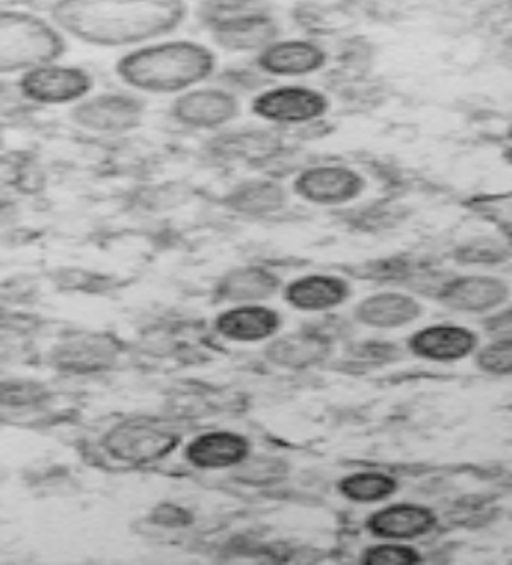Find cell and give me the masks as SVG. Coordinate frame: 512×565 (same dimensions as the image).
Wrapping results in <instances>:
<instances>
[{
  "label": "cell",
  "instance_id": "1",
  "mask_svg": "<svg viewBox=\"0 0 512 565\" xmlns=\"http://www.w3.org/2000/svg\"><path fill=\"white\" fill-rule=\"evenodd\" d=\"M54 15L61 28L81 41L121 46L173 31L184 15V7L162 0H89L61 2Z\"/></svg>",
  "mask_w": 512,
  "mask_h": 565
},
{
  "label": "cell",
  "instance_id": "2",
  "mask_svg": "<svg viewBox=\"0 0 512 565\" xmlns=\"http://www.w3.org/2000/svg\"><path fill=\"white\" fill-rule=\"evenodd\" d=\"M215 68V55L196 42H160L124 55L116 75L131 88L150 94H177L205 81Z\"/></svg>",
  "mask_w": 512,
  "mask_h": 565
},
{
  "label": "cell",
  "instance_id": "3",
  "mask_svg": "<svg viewBox=\"0 0 512 565\" xmlns=\"http://www.w3.org/2000/svg\"><path fill=\"white\" fill-rule=\"evenodd\" d=\"M65 50L60 33L44 21L21 12L0 14V67L4 73L46 67Z\"/></svg>",
  "mask_w": 512,
  "mask_h": 565
},
{
  "label": "cell",
  "instance_id": "4",
  "mask_svg": "<svg viewBox=\"0 0 512 565\" xmlns=\"http://www.w3.org/2000/svg\"><path fill=\"white\" fill-rule=\"evenodd\" d=\"M226 12V18L211 20V31L218 46L226 50H258L276 42V21L264 10H256L255 4H242L239 10H216Z\"/></svg>",
  "mask_w": 512,
  "mask_h": 565
},
{
  "label": "cell",
  "instance_id": "5",
  "mask_svg": "<svg viewBox=\"0 0 512 565\" xmlns=\"http://www.w3.org/2000/svg\"><path fill=\"white\" fill-rule=\"evenodd\" d=\"M329 110V99L316 89L300 86L274 88L258 95L253 102V113L264 120L279 124H303L317 120Z\"/></svg>",
  "mask_w": 512,
  "mask_h": 565
},
{
  "label": "cell",
  "instance_id": "6",
  "mask_svg": "<svg viewBox=\"0 0 512 565\" xmlns=\"http://www.w3.org/2000/svg\"><path fill=\"white\" fill-rule=\"evenodd\" d=\"M23 95L31 102L44 105L78 102L92 89V76L76 67H46L28 71L20 81Z\"/></svg>",
  "mask_w": 512,
  "mask_h": 565
},
{
  "label": "cell",
  "instance_id": "7",
  "mask_svg": "<svg viewBox=\"0 0 512 565\" xmlns=\"http://www.w3.org/2000/svg\"><path fill=\"white\" fill-rule=\"evenodd\" d=\"M179 445V438L171 433H163L152 425H118L105 438V448L116 459L126 463L142 465L168 456Z\"/></svg>",
  "mask_w": 512,
  "mask_h": 565
},
{
  "label": "cell",
  "instance_id": "8",
  "mask_svg": "<svg viewBox=\"0 0 512 565\" xmlns=\"http://www.w3.org/2000/svg\"><path fill=\"white\" fill-rule=\"evenodd\" d=\"M239 113V103L234 95L218 88L194 89L181 95L171 115L190 128H216L234 120Z\"/></svg>",
  "mask_w": 512,
  "mask_h": 565
},
{
  "label": "cell",
  "instance_id": "9",
  "mask_svg": "<svg viewBox=\"0 0 512 565\" xmlns=\"http://www.w3.org/2000/svg\"><path fill=\"white\" fill-rule=\"evenodd\" d=\"M142 110L145 105L141 99L129 95L107 94L81 103L73 116L84 128L118 134L136 128L141 120Z\"/></svg>",
  "mask_w": 512,
  "mask_h": 565
},
{
  "label": "cell",
  "instance_id": "10",
  "mask_svg": "<svg viewBox=\"0 0 512 565\" xmlns=\"http://www.w3.org/2000/svg\"><path fill=\"white\" fill-rule=\"evenodd\" d=\"M509 297V287L501 279L488 276H469L450 279L438 298L456 311L486 313L498 308Z\"/></svg>",
  "mask_w": 512,
  "mask_h": 565
},
{
  "label": "cell",
  "instance_id": "11",
  "mask_svg": "<svg viewBox=\"0 0 512 565\" xmlns=\"http://www.w3.org/2000/svg\"><path fill=\"white\" fill-rule=\"evenodd\" d=\"M477 348V337L471 330L456 324H435L419 330L410 338L412 353L425 361L452 363L471 355Z\"/></svg>",
  "mask_w": 512,
  "mask_h": 565
},
{
  "label": "cell",
  "instance_id": "12",
  "mask_svg": "<svg viewBox=\"0 0 512 565\" xmlns=\"http://www.w3.org/2000/svg\"><path fill=\"white\" fill-rule=\"evenodd\" d=\"M327 61L321 47L310 41H279L263 50L256 65L270 75H310L323 67Z\"/></svg>",
  "mask_w": 512,
  "mask_h": 565
},
{
  "label": "cell",
  "instance_id": "13",
  "mask_svg": "<svg viewBox=\"0 0 512 565\" xmlns=\"http://www.w3.org/2000/svg\"><path fill=\"white\" fill-rule=\"evenodd\" d=\"M295 189L310 202L332 205L353 200L363 190V181L350 169L316 168L306 171Z\"/></svg>",
  "mask_w": 512,
  "mask_h": 565
},
{
  "label": "cell",
  "instance_id": "14",
  "mask_svg": "<svg viewBox=\"0 0 512 565\" xmlns=\"http://www.w3.org/2000/svg\"><path fill=\"white\" fill-rule=\"evenodd\" d=\"M277 311L263 306H242L216 317V330L234 342H260L279 329Z\"/></svg>",
  "mask_w": 512,
  "mask_h": 565
},
{
  "label": "cell",
  "instance_id": "15",
  "mask_svg": "<svg viewBox=\"0 0 512 565\" xmlns=\"http://www.w3.org/2000/svg\"><path fill=\"white\" fill-rule=\"evenodd\" d=\"M350 295L348 282L331 276H308L290 282L285 298L302 311H323L337 308Z\"/></svg>",
  "mask_w": 512,
  "mask_h": 565
},
{
  "label": "cell",
  "instance_id": "16",
  "mask_svg": "<svg viewBox=\"0 0 512 565\" xmlns=\"http://www.w3.org/2000/svg\"><path fill=\"white\" fill-rule=\"evenodd\" d=\"M422 313L419 303L414 298L384 292L376 297L366 298L355 308V317L363 324L376 329H398L418 319Z\"/></svg>",
  "mask_w": 512,
  "mask_h": 565
},
{
  "label": "cell",
  "instance_id": "17",
  "mask_svg": "<svg viewBox=\"0 0 512 565\" xmlns=\"http://www.w3.org/2000/svg\"><path fill=\"white\" fill-rule=\"evenodd\" d=\"M247 451V440L236 433H207L190 443L186 456L202 469H223L230 465L242 463Z\"/></svg>",
  "mask_w": 512,
  "mask_h": 565
},
{
  "label": "cell",
  "instance_id": "18",
  "mask_svg": "<svg viewBox=\"0 0 512 565\" xmlns=\"http://www.w3.org/2000/svg\"><path fill=\"white\" fill-rule=\"evenodd\" d=\"M435 516L422 507L397 505L376 512L369 520V527L377 537L414 539L431 530Z\"/></svg>",
  "mask_w": 512,
  "mask_h": 565
},
{
  "label": "cell",
  "instance_id": "19",
  "mask_svg": "<svg viewBox=\"0 0 512 565\" xmlns=\"http://www.w3.org/2000/svg\"><path fill=\"white\" fill-rule=\"evenodd\" d=\"M279 281L264 268H237L223 277L216 287V297L228 302L266 300L276 292Z\"/></svg>",
  "mask_w": 512,
  "mask_h": 565
},
{
  "label": "cell",
  "instance_id": "20",
  "mask_svg": "<svg viewBox=\"0 0 512 565\" xmlns=\"http://www.w3.org/2000/svg\"><path fill=\"white\" fill-rule=\"evenodd\" d=\"M329 353V343L317 334L302 332V334H290L271 343L268 348V358L274 363L290 369H303L310 364L323 361Z\"/></svg>",
  "mask_w": 512,
  "mask_h": 565
},
{
  "label": "cell",
  "instance_id": "21",
  "mask_svg": "<svg viewBox=\"0 0 512 565\" xmlns=\"http://www.w3.org/2000/svg\"><path fill=\"white\" fill-rule=\"evenodd\" d=\"M228 203L243 213H266L284 203V190L274 182H250L230 195Z\"/></svg>",
  "mask_w": 512,
  "mask_h": 565
},
{
  "label": "cell",
  "instance_id": "22",
  "mask_svg": "<svg viewBox=\"0 0 512 565\" xmlns=\"http://www.w3.org/2000/svg\"><path fill=\"white\" fill-rule=\"evenodd\" d=\"M340 490L345 498L353 499V501L372 503V501H380V499L392 495L395 491V482H393V478L380 475V472H361V475L345 478L344 482L340 484Z\"/></svg>",
  "mask_w": 512,
  "mask_h": 565
},
{
  "label": "cell",
  "instance_id": "23",
  "mask_svg": "<svg viewBox=\"0 0 512 565\" xmlns=\"http://www.w3.org/2000/svg\"><path fill=\"white\" fill-rule=\"evenodd\" d=\"M477 363H479L480 371L488 372V374L509 376L512 374V342L495 340L490 345H486L484 350L480 351Z\"/></svg>",
  "mask_w": 512,
  "mask_h": 565
},
{
  "label": "cell",
  "instance_id": "24",
  "mask_svg": "<svg viewBox=\"0 0 512 565\" xmlns=\"http://www.w3.org/2000/svg\"><path fill=\"white\" fill-rule=\"evenodd\" d=\"M364 556V564L371 565H410L418 562L416 552L398 545L374 546Z\"/></svg>",
  "mask_w": 512,
  "mask_h": 565
},
{
  "label": "cell",
  "instance_id": "25",
  "mask_svg": "<svg viewBox=\"0 0 512 565\" xmlns=\"http://www.w3.org/2000/svg\"><path fill=\"white\" fill-rule=\"evenodd\" d=\"M486 330L493 340L512 342V310L501 311L498 316L486 319Z\"/></svg>",
  "mask_w": 512,
  "mask_h": 565
},
{
  "label": "cell",
  "instance_id": "26",
  "mask_svg": "<svg viewBox=\"0 0 512 565\" xmlns=\"http://www.w3.org/2000/svg\"><path fill=\"white\" fill-rule=\"evenodd\" d=\"M152 520H154L156 524L177 527V525L190 524L192 516L184 509H179V507L163 505L154 512Z\"/></svg>",
  "mask_w": 512,
  "mask_h": 565
},
{
  "label": "cell",
  "instance_id": "27",
  "mask_svg": "<svg viewBox=\"0 0 512 565\" xmlns=\"http://www.w3.org/2000/svg\"><path fill=\"white\" fill-rule=\"evenodd\" d=\"M511 139H512V126H511Z\"/></svg>",
  "mask_w": 512,
  "mask_h": 565
}]
</instances>
